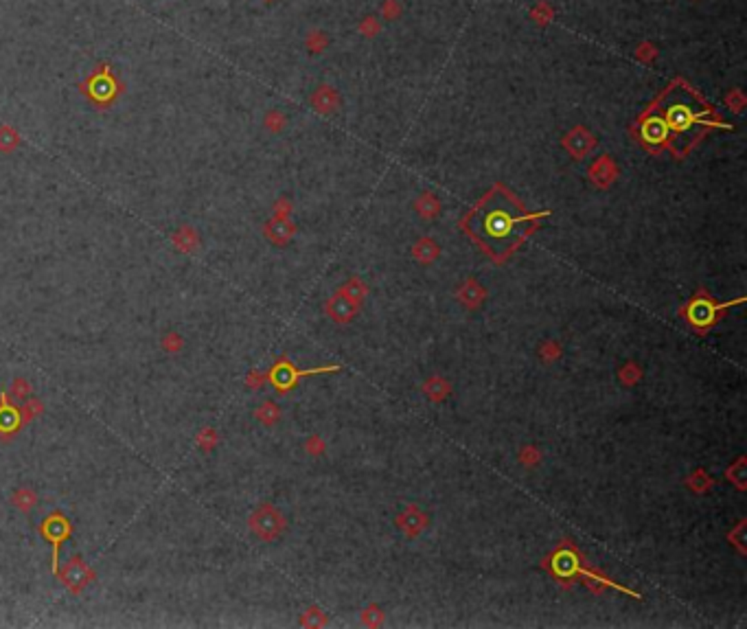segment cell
Segmentation results:
<instances>
[{
  "label": "cell",
  "mask_w": 747,
  "mask_h": 629,
  "mask_svg": "<svg viewBox=\"0 0 747 629\" xmlns=\"http://www.w3.org/2000/svg\"><path fill=\"white\" fill-rule=\"evenodd\" d=\"M726 476H728V480H732V483H735L739 489H745V480H747V474H745V459H739L735 465H730Z\"/></svg>",
  "instance_id": "obj_14"
},
{
  "label": "cell",
  "mask_w": 747,
  "mask_h": 629,
  "mask_svg": "<svg viewBox=\"0 0 747 629\" xmlns=\"http://www.w3.org/2000/svg\"><path fill=\"white\" fill-rule=\"evenodd\" d=\"M300 623H303L305 627H307V625H309V627H325V625H327V614H323L318 608H312V610L305 612V617H303Z\"/></svg>",
  "instance_id": "obj_18"
},
{
  "label": "cell",
  "mask_w": 747,
  "mask_h": 629,
  "mask_svg": "<svg viewBox=\"0 0 747 629\" xmlns=\"http://www.w3.org/2000/svg\"><path fill=\"white\" fill-rule=\"evenodd\" d=\"M340 294H344L346 299H351V301L362 305V301H364V296H366V285H364L359 278H351L349 283H346V285L340 290Z\"/></svg>",
  "instance_id": "obj_13"
},
{
  "label": "cell",
  "mask_w": 747,
  "mask_h": 629,
  "mask_svg": "<svg viewBox=\"0 0 747 629\" xmlns=\"http://www.w3.org/2000/svg\"><path fill=\"white\" fill-rule=\"evenodd\" d=\"M726 307H730V305H717V303H714L712 299H708V296H697V299H692V301L684 307L682 314L686 316V320H688L692 327H697V329L705 331L710 325L717 323L719 316L723 314Z\"/></svg>",
  "instance_id": "obj_4"
},
{
  "label": "cell",
  "mask_w": 747,
  "mask_h": 629,
  "mask_svg": "<svg viewBox=\"0 0 747 629\" xmlns=\"http://www.w3.org/2000/svg\"><path fill=\"white\" fill-rule=\"evenodd\" d=\"M173 244H176V248L180 250H195L197 248V235L189 229V226H184V229H180L176 235H173Z\"/></svg>",
  "instance_id": "obj_12"
},
{
  "label": "cell",
  "mask_w": 747,
  "mask_h": 629,
  "mask_svg": "<svg viewBox=\"0 0 747 629\" xmlns=\"http://www.w3.org/2000/svg\"><path fill=\"white\" fill-rule=\"evenodd\" d=\"M64 581L69 583L73 590H79V587L88 581V570H86V566L82 564V561H79V559L71 561L69 568H66V572H64Z\"/></svg>",
  "instance_id": "obj_9"
},
{
  "label": "cell",
  "mask_w": 747,
  "mask_h": 629,
  "mask_svg": "<svg viewBox=\"0 0 747 629\" xmlns=\"http://www.w3.org/2000/svg\"><path fill=\"white\" fill-rule=\"evenodd\" d=\"M653 116L662 123L666 139H669V134H671L675 143H677V139L692 141L701 132V127L710 125L708 110L695 99L692 92H688L682 86H675L671 92H666L658 112Z\"/></svg>",
  "instance_id": "obj_2"
},
{
  "label": "cell",
  "mask_w": 747,
  "mask_h": 629,
  "mask_svg": "<svg viewBox=\"0 0 747 629\" xmlns=\"http://www.w3.org/2000/svg\"><path fill=\"white\" fill-rule=\"evenodd\" d=\"M362 621H364L366 625H370V627H377V625L384 623V612H381L377 605H370L368 610L362 612Z\"/></svg>",
  "instance_id": "obj_21"
},
{
  "label": "cell",
  "mask_w": 747,
  "mask_h": 629,
  "mask_svg": "<svg viewBox=\"0 0 747 629\" xmlns=\"http://www.w3.org/2000/svg\"><path fill=\"white\" fill-rule=\"evenodd\" d=\"M539 355L546 360V362H552L555 357L561 355V346H559L557 342H546L541 349H539Z\"/></svg>",
  "instance_id": "obj_22"
},
{
  "label": "cell",
  "mask_w": 747,
  "mask_h": 629,
  "mask_svg": "<svg viewBox=\"0 0 747 629\" xmlns=\"http://www.w3.org/2000/svg\"><path fill=\"white\" fill-rule=\"evenodd\" d=\"M278 414H281V412H278V408L272 404V401H265V404L257 410V417H259V421H263V423H268V425H272L276 419H278Z\"/></svg>",
  "instance_id": "obj_19"
},
{
  "label": "cell",
  "mask_w": 747,
  "mask_h": 629,
  "mask_svg": "<svg viewBox=\"0 0 747 629\" xmlns=\"http://www.w3.org/2000/svg\"><path fill=\"white\" fill-rule=\"evenodd\" d=\"M359 310V303L346 299L344 294H336L329 303H327V312L333 320H338V323H349V320L357 314Z\"/></svg>",
  "instance_id": "obj_6"
},
{
  "label": "cell",
  "mask_w": 747,
  "mask_h": 629,
  "mask_svg": "<svg viewBox=\"0 0 747 629\" xmlns=\"http://www.w3.org/2000/svg\"><path fill=\"white\" fill-rule=\"evenodd\" d=\"M458 299H460L462 305L471 307V310H474V307H478L480 303L485 301V290L480 287L474 278H469V281H465L462 287L458 290Z\"/></svg>",
  "instance_id": "obj_8"
},
{
  "label": "cell",
  "mask_w": 747,
  "mask_h": 629,
  "mask_svg": "<svg viewBox=\"0 0 747 629\" xmlns=\"http://www.w3.org/2000/svg\"><path fill=\"white\" fill-rule=\"evenodd\" d=\"M728 538H730V540H737L739 551L745 553V546H743V544H745V540H743V524H739V526H737V533H730Z\"/></svg>",
  "instance_id": "obj_25"
},
{
  "label": "cell",
  "mask_w": 747,
  "mask_h": 629,
  "mask_svg": "<svg viewBox=\"0 0 747 629\" xmlns=\"http://www.w3.org/2000/svg\"><path fill=\"white\" fill-rule=\"evenodd\" d=\"M618 378H620V382L624 386H633V384H638L640 378H642V369H640L638 364H633V362H629V364H624L620 369Z\"/></svg>",
  "instance_id": "obj_15"
},
{
  "label": "cell",
  "mask_w": 747,
  "mask_h": 629,
  "mask_svg": "<svg viewBox=\"0 0 747 629\" xmlns=\"http://www.w3.org/2000/svg\"><path fill=\"white\" fill-rule=\"evenodd\" d=\"M397 524H399V529H402V531L408 535V538L412 540V538H417V535H419L425 526H428V517H425L417 506H408L406 511L399 515Z\"/></svg>",
  "instance_id": "obj_7"
},
{
  "label": "cell",
  "mask_w": 747,
  "mask_h": 629,
  "mask_svg": "<svg viewBox=\"0 0 747 629\" xmlns=\"http://www.w3.org/2000/svg\"><path fill=\"white\" fill-rule=\"evenodd\" d=\"M250 529L263 542H272L285 531V517L274 506L263 504L250 515Z\"/></svg>",
  "instance_id": "obj_3"
},
{
  "label": "cell",
  "mask_w": 747,
  "mask_h": 629,
  "mask_svg": "<svg viewBox=\"0 0 747 629\" xmlns=\"http://www.w3.org/2000/svg\"><path fill=\"white\" fill-rule=\"evenodd\" d=\"M323 450H325V443L318 436H312L309 441H307V452H312L318 457V454H323Z\"/></svg>",
  "instance_id": "obj_24"
},
{
  "label": "cell",
  "mask_w": 747,
  "mask_h": 629,
  "mask_svg": "<svg viewBox=\"0 0 747 629\" xmlns=\"http://www.w3.org/2000/svg\"><path fill=\"white\" fill-rule=\"evenodd\" d=\"M530 220H535V215H524L522 209H517L513 200L502 191L480 202V206L469 218V229L467 231L491 254L504 257L522 242Z\"/></svg>",
  "instance_id": "obj_1"
},
{
  "label": "cell",
  "mask_w": 747,
  "mask_h": 629,
  "mask_svg": "<svg viewBox=\"0 0 747 629\" xmlns=\"http://www.w3.org/2000/svg\"><path fill=\"white\" fill-rule=\"evenodd\" d=\"M44 531H46V535H48L51 540L57 542V540H62V538H66V535H69V524H66V522H62V524L55 526V520H48Z\"/></svg>",
  "instance_id": "obj_20"
},
{
  "label": "cell",
  "mask_w": 747,
  "mask_h": 629,
  "mask_svg": "<svg viewBox=\"0 0 747 629\" xmlns=\"http://www.w3.org/2000/svg\"><path fill=\"white\" fill-rule=\"evenodd\" d=\"M18 143H20V136H18V134L13 132L9 125L0 127V150H3V152H11V150H16Z\"/></svg>",
  "instance_id": "obj_16"
},
{
  "label": "cell",
  "mask_w": 747,
  "mask_h": 629,
  "mask_svg": "<svg viewBox=\"0 0 747 629\" xmlns=\"http://www.w3.org/2000/svg\"><path fill=\"white\" fill-rule=\"evenodd\" d=\"M338 371H340V366H320V369H309V371H296V366H291L289 362H285V360H283L281 364L274 366L272 382L276 384V388L287 391V388H291L305 375H316V373H338Z\"/></svg>",
  "instance_id": "obj_5"
},
{
  "label": "cell",
  "mask_w": 747,
  "mask_h": 629,
  "mask_svg": "<svg viewBox=\"0 0 747 629\" xmlns=\"http://www.w3.org/2000/svg\"><path fill=\"white\" fill-rule=\"evenodd\" d=\"M423 393L428 395V399H432V401H443L451 393V386L443 378H432V380H428L423 384Z\"/></svg>",
  "instance_id": "obj_10"
},
{
  "label": "cell",
  "mask_w": 747,
  "mask_h": 629,
  "mask_svg": "<svg viewBox=\"0 0 747 629\" xmlns=\"http://www.w3.org/2000/svg\"><path fill=\"white\" fill-rule=\"evenodd\" d=\"M519 463H524V465H537L539 463V452L535 450V448H526V450H522V454H519Z\"/></svg>",
  "instance_id": "obj_23"
},
{
  "label": "cell",
  "mask_w": 747,
  "mask_h": 629,
  "mask_svg": "<svg viewBox=\"0 0 747 629\" xmlns=\"http://www.w3.org/2000/svg\"><path fill=\"white\" fill-rule=\"evenodd\" d=\"M35 500H37L35 493L29 491V489H20V491H16V496H13V504L20 506L22 511H31V506L35 504Z\"/></svg>",
  "instance_id": "obj_17"
},
{
  "label": "cell",
  "mask_w": 747,
  "mask_h": 629,
  "mask_svg": "<svg viewBox=\"0 0 747 629\" xmlns=\"http://www.w3.org/2000/svg\"><path fill=\"white\" fill-rule=\"evenodd\" d=\"M686 485H688L692 491H695V493H705V491H708V489L714 485V480H712L708 474H705L703 470H697V472H692V474L686 478Z\"/></svg>",
  "instance_id": "obj_11"
}]
</instances>
